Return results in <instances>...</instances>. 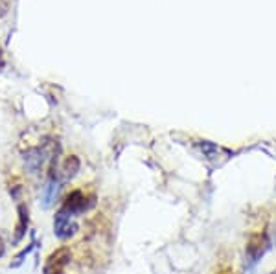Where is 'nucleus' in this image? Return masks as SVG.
Returning a JSON list of instances; mask_svg holds the SVG:
<instances>
[{
  "label": "nucleus",
  "instance_id": "nucleus-1",
  "mask_svg": "<svg viewBox=\"0 0 276 274\" xmlns=\"http://www.w3.org/2000/svg\"><path fill=\"white\" fill-rule=\"evenodd\" d=\"M96 204V195L94 194H85L83 189H72L68 192L63 199V204H61V210L65 214H68L70 217H79L83 214H87L89 210H92Z\"/></svg>",
  "mask_w": 276,
  "mask_h": 274
},
{
  "label": "nucleus",
  "instance_id": "nucleus-2",
  "mask_svg": "<svg viewBox=\"0 0 276 274\" xmlns=\"http://www.w3.org/2000/svg\"><path fill=\"white\" fill-rule=\"evenodd\" d=\"M271 248V239L267 234H262V232H254L247 239V245H245V263L249 269L256 267L260 263L267 250Z\"/></svg>",
  "mask_w": 276,
  "mask_h": 274
},
{
  "label": "nucleus",
  "instance_id": "nucleus-3",
  "mask_svg": "<svg viewBox=\"0 0 276 274\" xmlns=\"http://www.w3.org/2000/svg\"><path fill=\"white\" fill-rule=\"evenodd\" d=\"M79 225L76 223V217H70L68 214H65L61 208L55 212L54 216V236L59 241H68L77 234Z\"/></svg>",
  "mask_w": 276,
  "mask_h": 274
},
{
  "label": "nucleus",
  "instance_id": "nucleus-4",
  "mask_svg": "<svg viewBox=\"0 0 276 274\" xmlns=\"http://www.w3.org/2000/svg\"><path fill=\"white\" fill-rule=\"evenodd\" d=\"M72 261V252L68 247H59L52 252L50 256L46 258L45 267H43V274H55L59 270H65V267L70 265Z\"/></svg>",
  "mask_w": 276,
  "mask_h": 274
},
{
  "label": "nucleus",
  "instance_id": "nucleus-5",
  "mask_svg": "<svg viewBox=\"0 0 276 274\" xmlns=\"http://www.w3.org/2000/svg\"><path fill=\"white\" fill-rule=\"evenodd\" d=\"M28 230H30V210H28L26 202H18L17 206V225L13 230V239H11V245L17 247L23 243V239L26 238Z\"/></svg>",
  "mask_w": 276,
  "mask_h": 274
},
{
  "label": "nucleus",
  "instance_id": "nucleus-6",
  "mask_svg": "<svg viewBox=\"0 0 276 274\" xmlns=\"http://www.w3.org/2000/svg\"><path fill=\"white\" fill-rule=\"evenodd\" d=\"M61 186H63V182H61L59 179H48V177H46L45 184L41 186V201H39L43 210H48V208L54 204L55 199H57V195H59Z\"/></svg>",
  "mask_w": 276,
  "mask_h": 274
},
{
  "label": "nucleus",
  "instance_id": "nucleus-7",
  "mask_svg": "<svg viewBox=\"0 0 276 274\" xmlns=\"http://www.w3.org/2000/svg\"><path fill=\"white\" fill-rule=\"evenodd\" d=\"M79 170H81V160H79V157H77V155H68L63 160V164H61V167H59L61 182H63V184L70 182V180L79 173Z\"/></svg>",
  "mask_w": 276,
  "mask_h": 274
},
{
  "label": "nucleus",
  "instance_id": "nucleus-8",
  "mask_svg": "<svg viewBox=\"0 0 276 274\" xmlns=\"http://www.w3.org/2000/svg\"><path fill=\"white\" fill-rule=\"evenodd\" d=\"M35 248H37V241H35V238H33L32 243H28V245L23 248V250L17 252V256H15L13 261L9 263V269H18V267L23 265L24 261H26V258L30 256V254H32V252L35 250Z\"/></svg>",
  "mask_w": 276,
  "mask_h": 274
},
{
  "label": "nucleus",
  "instance_id": "nucleus-9",
  "mask_svg": "<svg viewBox=\"0 0 276 274\" xmlns=\"http://www.w3.org/2000/svg\"><path fill=\"white\" fill-rule=\"evenodd\" d=\"M20 194H23V186H20V184L9 186V195H11V199H13V201H18V199H20Z\"/></svg>",
  "mask_w": 276,
  "mask_h": 274
},
{
  "label": "nucleus",
  "instance_id": "nucleus-10",
  "mask_svg": "<svg viewBox=\"0 0 276 274\" xmlns=\"http://www.w3.org/2000/svg\"><path fill=\"white\" fill-rule=\"evenodd\" d=\"M4 254H6V241H4V238L0 236V260L4 258Z\"/></svg>",
  "mask_w": 276,
  "mask_h": 274
},
{
  "label": "nucleus",
  "instance_id": "nucleus-11",
  "mask_svg": "<svg viewBox=\"0 0 276 274\" xmlns=\"http://www.w3.org/2000/svg\"><path fill=\"white\" fill-rule=\"evenodd\" d=\"M0 65H2V48H0Z\"/></svg>",
  "mask_w": 276,
  "mask_h": 274
},
{
  "label": "nucleus",
  "instance_id": "nucleus-12",
  "mask_svg": "<svg viewBox=\"0 0 276 274\" xmlns=\"http://www.w3.org/2000/svg\"><path fill=\"white\" fill-rule=\"evenodd\" d=\"M55 274H65V270H59V272H55Z\"/></svg>",
  "mask_w": 276,
  "mask_h": 274
}]
</instances>
